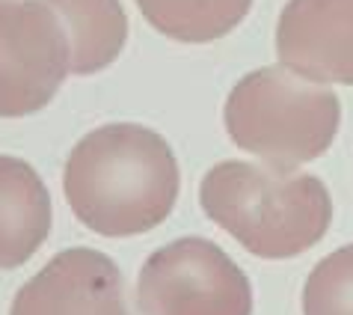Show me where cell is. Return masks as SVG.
Returning <instances> with one entry per match:
<instances>
[{
  "label": "cell",
  "instance_id": "1",
  "mask_svg": "<svg viewBox=\"0 0 353 315\" xmlns=\"http://www.w3.org/2000/svg\"><path fill=\"white\" fill-rule=\"evenodd\" d=\"M74 218L104 238L161 226L179 200V161L154 128L110 122L77 140L63 170Z\"/></svg>",
  "mask_w": 353,
  "mask_h": 315
},
{
  "label": "cell",
  "instance_id": "8",
  "mask_svg": "<svg viewBox=\"0 0 353 315\" xmlns=\"http://www.w3.org/2000/svg\"><path fill=\"white\" fill-rule=\"evenodd\" d=\"M51 232V196L27 161L0 155V268H18Z\"/></svg>",
  "mask_w": 353,
  "mask_h": 315
},
{
  "label": "cell",
  "instance_id": "11",
  "mask_svg": "<svg viewBox=\"0 0 353 315\" xmlns=\"http://www.w3.org/2000/svg\"><path fill=\"white\" fill-rule=\"evenodd\" d=\"M303 315H353V244L312 268L303 285Z\"/></svg>",
  "mask_w": 353,
  "mask_h": 315
},
{
  "label": "cell",
  "instance_id": "6",
  "mask_svg": "<svg viewBox=\"0 0 353 315\" xmlns=\"http://www.w3.org/2000/svg\"><path fill=\"white\" fill-rule=\"evenodd\" d=\"M9 315H131L125 283L110 256L72 247L60 250L15 292Z\"/></svg>",
  "mask_w": 353,
  "mask_h": 315
},
{
  "label": "cell",
  "instance_id": "5",
  "mask_svg": "<svg viewBox=\"0 0 353 315\" xmlns=\"http://www.w3.org/2000/svg\"><path fill=\"white\" fill-rule=\"evenodd\" d=\"M68 63V39L51 6L0 0V120L42 111L72 72Z\"/></svg>",
  "mask_w": 353,
  "mask_h": 315
},
{
  "label": "cell",
  "instance_id": "10",
  "mask_svg": "<svg viewBox=\"0 0 353 315\" xmlns=\"http://www.w3.org/2000/svg\"><path fill=\"white\" fill-rule=\"evenodd\" d=\"M143 18L175 42H214L232 33L252 0H137Z\"/></svg>",
  "mask_w": 353,
  "mask_h": 315
},
{
  "label": "cell",
  "instance_id": "4",
  "mask_svg": "<svg viewBox=\"0 0 353 315\" xmlns=\"http://www.w3.org/2000/svg\"><path fill=\"white\" fill-rule=\"evenodd\" d=\"M143 315H252V285L241 265L208 238H179L140 268Z\"/></svg>",
  "mask_w": 353,
  "mask_h": 315
},
{
  "label": "cell",
  "instance_id": "3",
  "mask_svg": "<svg viewBox=\"0 0 353 315\" xmlns=\"http://www.w3.org/2000/svg\"><path fill=\"white\" fill-rule=\"evenodd\" d=\"M223 116L238 149L279 173H294L332 146L341 104L330 86L303 81L282 66H264L232 86Z\"/></svg>",
  "mask_w": 353,
  "mask_h": 315
},
{
  "label": "cell",
  "instance_id": "2",
  "mask_svg": "<svg viewBox=\"0 0 353 315\" xmlns=\"http://www.w3.org/2000/svg\"><path fill=\"white\" fill-rule=\"evenodd\" d=\"M205 214L259 259H294L327 235L330 191L312 173L220 161L202 179Z\"/></svg>",
  "mask_w": 353,
  "mask_h": 315
},
{
  "label": "cell",
  "instance_id": "7",
  "mask_svg": "<svg viewBox=\"0 0 353 315\" xmlns=\"http://www.w3.org/2000/svg\"><path fill=\"white\" fill-rule=\"evenodd\" d=\"M276 57L303 81L353 86V0H288Z\"/></svg>",
  "mask_w": 353,
  "mask_h": 315
},
{
  "label": "cell",
  "instance_id": "9",
  "mask_svg": "<svg viewBox=\"0 0 353 315\" xmlns=\"http://www.w3.org/2000/svg\"><path fill=\"white\" fill-rule=\"evenodd\" d=\"M60 18L72 75H95L110 66L128 39V18L119 0H42Z\"/></svg>",
  "mask_w": 353,
  "mask_h": 315
}]
</instances>
